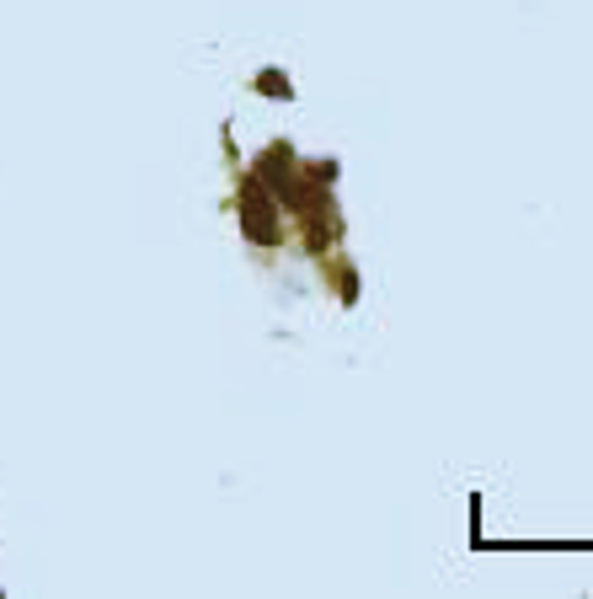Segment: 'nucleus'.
<instances>
[{
	"mask_svg": "<svg viewBox=\"0 0 593 599\" xmlns=\"http://www.w3.org/2000/svg\"><path fill=\"white\" fill-rule=\"evenodd\" d=\"M257 91H263V97H294V86H289L283 70H263V75H257Z\"/></svg>",
	"mask_w": 593,
	"mask_h": 599,
	"instance_id": "2",
	"label": "nucleus"
},
{
	"mask_svg": "<svg viewBox=\"0 0 593 599\" xmlns=\"http://www.w3.org/2000/svg\"><path fill=\"white\" fill-rule=\"evenodd\" d=\"M241 230L257 241V247H278V214H273V199L257 177L241 183Z\"/></svg>",
	"mask_w": 593,
	"mask_h": 599,
	"instance_id": "1",
	"label": "nucleus"
},
{
	"mask_svg": "<svg viewBox=\"0 0 593 599\" xmlns=\"http://www.w3.org/2000/svg\"><path fill=\"white\" fill-rule=\"evenodd\" d=\"M331 278H337V289H342V300H358V284H353V267H331Z\"/></svg>",
	"mask_w": 593,
	"mask_h": 599,
	"instance_id": "3",
	"label": "nucleus"
}]
</instances>
